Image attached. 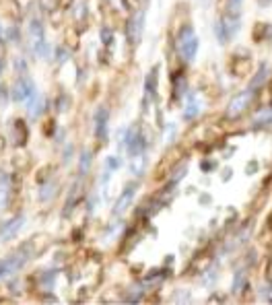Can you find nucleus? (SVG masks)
I'll return each mask as SVG.
<instances>
[{"mask_svg":"<svg viewBox=\"0 0 272 305\" xmlns=\"http://www.w3.org/2000/svg\"><path fill=\"white\" fill-rule=\"evenodd\" d=\"M4 144H6V140H4L2 136H0V155H2V150H4Z\"/></svg>","mask_w":272,"mask_h":305,"instance_id":"40","label":"nucleus"},{"mask_svg":"<svg viewBox=\"0 0 272 305\" xmlns=\"http://www.w3.org/2000/svg\"><path fill=\"white\" fill-rule=\"evenodd\" d=\"M200 114V101L196 95H188V101H186L184 108V120H194V118Z\"/></svg>","mask_w":272,"mask_h":305,"instance_id":"14","label":"nucleus"},{"mask_svg":"<svg viewBox=\"0 0 272 305\" xmlns=\"http://www.w3.org/2000/svg\"><path fill=\"white\" fill-rule=\"evenodd\" d=\"M136 190H138V184H136V182H130V184L126 186V188L122 190V194L118 196V200H116L114 214H124V212L130 208V204H132V200H134Z\"/></svg>","mask_w":272,"mask_h":305,"instance_id":"5","label":"nucleus"},{"mask_svg":"<svg viewBox=\"0 0 272 305\" xmlns=\"http://www.w3.org/2000/svg\"><path fill=\"white\" fill-rule=\"evenodd\" d=\"M10 202V190L8 186H0V210H4Z\"/></svg>","mask_w":272,"mask_h":305,"instance_id":"25","label":"nucleus"},{"mask_svg":"<svg viewBox=\"0 0 272 305\" xmlns=\"http://www.w3.org/2000/svg\"><path fill=\"white\" fill-rule=\"evenodd\" d=\"M8 184H10V178L4 172H0V186H8Z\"/></svg>","mask_w":272,"mask_h":305,"instance_id":"36","label":"nucleus"},{"mask_svg":"<svg viewBox=\"0 0 272 305\" xmlns=\"http://www.w3.org/2000/svg\"><path fill=\"white\" fill-rule=\"evenodd\" d=\"M108 122H110V110L101 106L95 112V136L99 140H106L108 136Z\"/></svg>","mask_w":272,"mask_h":305,"instance_id":"8","label":"nucleus"},{"mask_svg":"<svg viewBox=\"0 0 272 305\" xmlns=\"http://www.w3.org/2000/svg\"><path fill=\"white\" fill-rule=\"evenodd\" d=\"M38 95L40 93L36 89V82H33L27 74H21L10 87V99L16 101V104H21V101H29V104H33V101L38 99Z\"/></svg>","mask_w":272,"mask_h":305,"instance_id":"2","label":"nucleus"},{"mask_svg":"<svg viewBox=\"0 0 272 305\" xmlns=\"http://www.w3.org/2000/svg\"><path fill=\"white\" fill-rule=\"evenodd\" d=\"M252 97L254 93L248 89V91H242V93H237L233 95V99L229 101V106H227V118H240L252 104Z\"/></svg>","mask_w":272,"mask_h":305,"instance_id":"4","label":"nucleus"},{"mask_svg":"<svg viewBox=\"0 0 272 305\" xmlns=\"http://www.w3.org/2000/svg\"><path fill=\"white\" fill-rule=\"evenodd\" d=\"M159 66H155L148 74H146V80H144V104L152 101L157 97V82H159Z\"/></svg>","mask_w":272,"mask_h":305,"instance_id":"9","label":"nucleus"},{"mask_svg":"<svg viewBox=\"0 0 272 305\" xmlns=\"http://www.w3.org/2000/svg\"><path fill=\"white\" fill-rule=\"evenodd\" d=\"M64 38H66V44H68V46L74 48V46L78 44V31H76V29H68V31L64 33Z\"/></svg>","mask_w":272,"mask_h":305,"instance_id":"27","label":"nucleus"},{"mask_svg":"<svg viewBox=\"0 0 272 305\" xmlns=\"http://www.w3.org/2000/svg\"><path fill=\"white\" fill-rule=\"evenodd\" d=\"M256 172H258V163H256V161H252V163L246 165V174H248V176H254Z\"/></svg>","mask_w":272,"mask_h":305,"instance_id":"35","label":"nucleus"},{"mask_svg":"<svg viewBox=\"0 0 272 305\" xmlns=\"http://www.w3.org/2000/svg\"><path fill=\"white\" fill-rule=\"evenodd\" d=\"M27 138H29V128L25 126V122L23 120H14L12 122V142L16 146H23L27 142Z\"/></svg>","mask_w":272,"mask_h":305,"instance_id":"10","label":"nucleus"},{"mask_svg":"<svg viewBox=\"0 0 272 305\" xmlns=\"http://www.w3.org/2000/svg\"><path fill=\"white\" fill-rule=\"evenodd\" d=\"M142 25H144V12L138 10L136 14L130 16V21H128V42L132 46H136L140 42V36H142Z\"/></svg>","mask_w":272,"mask_h":305,"instance_id":"6","label":"nucleus"},{"mask_svg":"<svg viewBox=\"0 0 272 305\" xmlns=\"http://www.w3.org/2000/svg\"><path fill=\"white\" fill-rule=\"evenodd\" d=\"M270 74V70H268V66L264 64V66H260V70H258V74L252 78V87H260V84L266 80V76Z\"/></svg>","mask_w":272,"mask_h":305,"instance_id":"24","label":"nucleus"},{"mask_svg":"<svg viewBox=\"0 0 272 305\" xmlns=\"http://www.w3.org/2000/svg\"><path fill=\"white\" fill-rule=\"evenodd\" d=\"M0 101H2V104L6 101V89L4 87H0Z\"/></svg>","mask_w":272,"mask_h":305,"instance_id":"39","label":"nucleus"},{"mask_svg":"<svg viewBox=\"0 0 272 305\" xmlns=\"http://www.w3.org/2000/svg\"><path fill=\"white\" fill-rule=\"evenodd\" d=\"M214 38H216V42H218L220 46H225V44L229 42V38H231L229 31H227V27H225V23H223V19L214 23Z\"/></svg>","mask_w":272,"mask_h":305,"instance_id":"19","label":"nucleus"},{"mask_svg":"<svg viewBox=\"0 0 272 305\" xmlns=\"http://www.w3.org/2000/svg\"><path fill=\"white\" fill-rule=\"evenodd\" d=\"M198 46H200V42L196 38L194 29L190 25H184L180 29V33H178V50H180L182 58L186 62H192L196 58V54H198Z\"/></svg>","mask_w":272,"mask_h":305,"instance_id":"1","label":"nucleus"},{"mask_svg":"<svg viewBox=\"0 0 272 305\" xmlns=\"http://www.w3.org/2000/svg\"><path fill=\"white\" fill-rule=\"evenodd\" d=\"M258 2H260V4L264 6V4H270V2H272V0H258Z\"/></svg>","mask_w":272,"mask_h":305,"instance_id":"41","label":"nucleus"},{"mask_svg":"<svg viewBox=\"0 0 272 305\" xmlns=\"http://www.w3.org/2000/svg\"><path fill=\"white\" fill-rule=\"evenodd\" d=\"M54 282H56V272H54V270H46V272L40 274V284H42L44 291H48V293L52 291Z\"/></svg>","mask_w":272,"mask_h":305,"instance_id":"17","label":"nucleus"},{"mask_svg":"<svg viewBox=\"0 0 272 305\" xmlns=\"http://www.w3.org/2000/svg\"><path fill=\"white\" fill-rule=\"evenodd\" d=\"M23 223H25L23 214H16L14 218H10L8 223H4L2 227H0V242H10L12 237L23 229Z\"/></svg>","mask_w":272,"mask_h":305,"instance_id":"7","label":"nucleus"},{"mask_svg":"<svg viewBox=\"0 0 272 305\" xmlns=\"http://www.w3.org/2000/svg\"><path fill=\"white\" fill-rule=\"evenodd\" d=\"M223 23H225V27H227V31H229V36H235V33L240 31V16L235 14V19H233V12L225 16Z\"/></svg>","mask_w":272,"mask_h":305,"instance_id":"22","label":"nucleus"},{"mask_svg":"<svg viewBox=\"0 0 272 305\" xmlns=\"http://www.w3.org/2000/svg\"><path fill=\"white\" fill-rule=\"evenodd\" d=\"M144 169H146V157H144V152H140V155H134L130 159V174L134 178H140L144 174Z\"/></svg>","mask_w":272,"mask_h":305,"instance_id":"15","label":"nucleus"},{"mask_svg":"<svg viewBox=\"0 0 272 305\" xmlns=\"http://www.w3.org/2000/svg\"><path fill=\"white\" fill-rule=\"evenodd\" d=\"M270 122H272V108H268V110H264V112L258 114V118H256V126H260V124H270Z\"/></svg>","mask_w":272,"mask_h":305,"instance_id":"26","label":"nucleus"},{"mask_svg":"<svg viewBox=\"0 0 272 305\" xmlns=\"http://www.w3.org/2000/svg\"><path fill=\"white\" fill-rule=\"evenodd\" d=\"M124 144H126V150H128V155H130V157L144 152V148H146V140H144L142 130H140L138 126H132V128L126 132Z\"/></svg>","mask_w":272,"mask_h":305,"instance_id":"3","label":"nucleus"},{"mask_svg":"<svg viewBox=\"0 0 272 305\" xmlns=\"http://www.w3.org/2000/svg\"><path fill=\"white\" fill-rule=\"evenodd\" d=\"M106 165H108V172H116V169H120V167H122V159L112 155V157H108Z\"/></svg>","mask_w":272,"mask_h":305,"instance_id":"28","label":"nucleus"},{"mask_svg":"<svg viewBox=\"0 0 272 305\" xmlns=\"http://www.w3.org/2000/svg\"><path fill=\"white\" fill-rule=\"evenodd\" d=\"M78 184H80V180H76V182L70 186V192H68V196H66V210H64L66 216L74 210V206L80 204V190H78Z\"/></svg>","mask_w":272,"mask_h":305,"instance_id":"12","label":"nucleus"},{"mask_svg":"<svg viewBox=\"0 0 272 305\" xmlns=\"http://www.w3.org/2000/svg\"><path fill=\"white\" fill-rule=\"evenodd\" d=\"M8 38L14 40V42H21V31H19V27L12 25V27L8 29Z\"/></svg>","mask_w":272,"mask_h":305,"instance_id":"29","label":"nucleus"},{"mask_svg":"<svg viewBox=\"0 0 272 305\" xmlns=\"http://www.w3.org/2000/svg\"><path fill=\"white\" fill-rule=\"evenodd\" d=\"M60 21H62V12H60V10H58V12H54V10H52V14H50V23H52L54 27H58V25H60Z\"/></svg>","mask_w":272,"mask_h":305,"instance_id":"32","label":"nucleus"},{"mask_svg":"<svg viewBox=\"0 0 272 305\" xmlns=\"http://www.w3.org/2000/svg\"><path fill=\"white\" fill-rule=\"evenodd\" d=\"M56 190H58V184L56 182H46L40 190V200L46 202V200H52L56 196Z\"/></svg>","mask_w":272,"mask_h":305,"instance_id":"18","label":"nucleus"},{"mask_svg":"<svg viewBox=\"0 0 272 305\" xmlns=\"http://www.w3.org/2000/svg\"><path fill=\"white\" fill-rule=\"evenodd\" d=\"M99 38H101V44H104L106 48H110V46L114 44V40H116V33H114L112 27H101Z\"/></svg>","mask_w":272,"mask_h":305,"instance_id":"23","label":"nucleus"},{"mask_svg":"<svg viewBox=\"0 0 272 305\" xmlns=\"http://www.w3.org/2000/svg\"><path fill=\"white\" fill-rule=\"evenodd\" d=\"M70 155H72V144H68L66 146V152H64V163L68 161V157H70Z\"/></svg>","mask_w":272,"mask_h":305,"instance_id":"37","label":"nucleus"},{"mask_svg":"<svg viewBox=\"0 0 272 305\" xmlns=\"http://www.w3.org/2000/svg\"><path fill=\"white\" fill-rule=\"evenodd\" d=\"M231 176H233V172H231V169L227 167V169H225V172H223V182H227V180H229Z\"/></svg>","mask_w":272,"mask_h":305,"instance_id":"38","label":"nucleus"},{"mask_svg":"<svg viewBox=\"0 0 272 305\" xmlns=\"http://www.w3.org/2000/svg\"><path fill=\"white\" fill-rule=\"evenodd\" d=\"M56 60H58L60 64H66V62H68V50H66V48H58V56H56Z\"/></svg>","mask_w":272,"mask_h":305,"instance_id":"31","label":"nucleus"},{"mask_svg":"<svg viewBox=\"0 0 272 305\" xmlns=\"http://www.w3.org/2000/svg\"><path fill=\"white\" fill-rule=\"evenodd\" d=\"M91 163H93V152L89 148H84L80 152V159H78V176L84 178L89 174V169H91Z\"/></svg>","mask_w":272,"mask_h":305,"instance_id":"16","label":"nucleus"},{"mask_svg":"<svg viewBox=\"0 0 272 305\" xmlns=\"http://www.w3.org/2000/svg\"><path fill=\"white\" fill-rule=\"evenodd\" d=\"M242 2H244V0H229V10L231 12H240V6H242Z\"/></svg>","mask_w":272,"mask_h":305,"instance_id":"33","label":"nucleus"},{"mask_svg":"<svg viewBox=\"0 0 272 305\" xmlns=\"http://www.w3.org/2000/svg\"><path fill=\"white\" fill-rule=\"evenodd\" d=\"M252 70V58H233L231 62V72L240 78H246Z\"/></svg>","mask_w":272,"mask_h":305,"instance_id":"11","label":"nucleus"},{"mask_svg":"<svg viewBox=\"0 0 272 305\" xmlns=\"http://www.w3.org/2000/svg\"><path fill=\"white\" fill-rule=\"evenodd\" d=\"M246 282H248L246 270H240V272H235V276H233V284H231L233 293H242V289L246 286Z\"/></svg>","mask_w":272,"mask_h":305,"instance_id":"20","label":"nucleus"},{"mask_svg":"<svg viewBox=\"0 0 272 305\" xmlns=\"http://www.w3.org/2000/svg\"><path fill=\"white\" fill-rule=\"evenodd\" d=\"M178 152H180V150H178V148H174V150H169L167 155L163 157V161H161V163L157 165V169H155V178H157V180H161V178H163V176L169 172V167L174 165V161H176L174 157L178 155Z\"/></svg>","mask_w":272,"mask_h":305,"instance_id":"13","label":"nucleus"},{"mask_svg":"<svg viewBox=\"0 0 272 305\" xmlns=\"http://www.w3.org/2000/svg\"><path fill=\"white\" fill-rule=\"evenodd\" d=\"M174 301H178V303H184V301H190V291H180L176 297H174Z\"/></svg>","mask_w":272,"mask_h":305,"instance_id":"34","label":"nucleus"},{"mask_svg":"<svg viewBox=\"0 0 272 305\" xmlns=\"http://www.w3.org/2000/svg\"><path fill=\"white\" fill-rule=\"evenodd\" d=\"M14 68H16V72H19V74H25V68H27V62H25L23 58H16V60H14Z\"/></svg>","mask_w":272,"mask_h":305,"instance_id":"30","label":"nucleus"},{"mask_svg":"<svg viewBox=\"0 0 272 305\" xmlns=\"http://www.w3.org/2000/svg\"><path fill=\"white\" fill-rule=\"evenodd\" d=\"M272 25H266V23H256L254 25V31H252V36H254V42H264L266 40V33Z\"/></svg>","mask_w":272,"mask_h":305,"instance_id":"21","label":"nucleus"},{"mask_svg":"<svg viewBox=\"0 0 272 305\" xmlns=\"http://www.w3.org/2000/svg\"><path fill=\"white\" fill-rule=\"evenodd\" d=\"M0 38H2V25H0Z\"/></svg>","mask_w":272,"mask_h":305,"instance_id":"42","label":"nucleus"}]
</instances>
